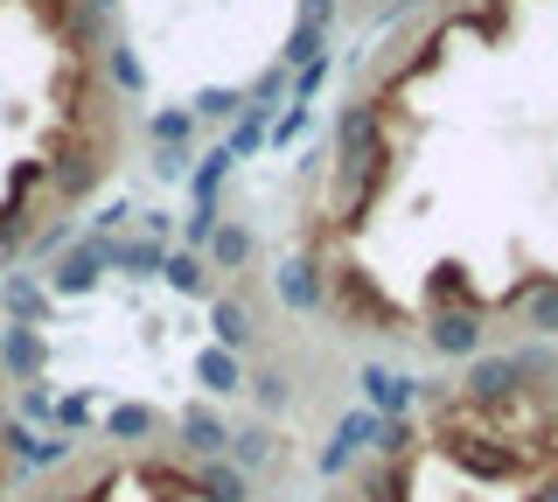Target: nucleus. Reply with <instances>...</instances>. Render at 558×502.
I'll list each match as a JSON object with an SVG mask.
<instances>
[{"instance_id":"nucleus-1","label":"nucleus","mask_w":558,"mask_h":502,"mask_svg":"<svg viewBox=\"0 0 558 502\" xmlns=\"http://www.w3.org/2000/svg\"><path fill=\"white\" fill-rule=\"evenodd\" d=\"M440 454L453 461V467H468V475L475 481H517L523 467H531V454H517L510 440H502V432H475V426H447L440 419Z\"/></svg>"},{"instance_id":"nucleus-2","label":"nucleus","mask_w":558,"mask_h":502,"mask_svg":"<svg viewBox=\"0 0 558 502\" xmlns=\"http://www.w3.org/2000/svg\"><path fill=\"white\" fill-rule=\"evenodd\" d=\"M322 307H336V321L349 328H363V335H384V328H405V315H398L391 301L371 286V272L363 266H336L328 272V286H322Z\"/></svg>"},{"instance_id":"nucleus-3","label":"nucleus","mask_w":558,"mask_h":502,"mask_svg":"<svg viewBox=\"0 0 558 502\" xmlns=\"http://www.w3.org/2000/svg\"><path fill=\"white\" fill-rule=\"evenodd\" d=\"M363 397H371V412L377 419H405V405L418 397V377H405V370H384V363H363Z\"/></svg>"},{"instance_id":"nucleus-4","label":"nucleus","mask_w":558,"mask_h":502,"mask_svg":"<svg viewBox=\"0 0 558 502\" xmlns=\"http://www.w3.org/2000/svg\"><path fill=\"white\" fill-rule=\"evenodd\" d=\"M426 342H433L440 356H475V350H482V321H475V315H461V307H433Z\"/></svg>"},{"instance_id":"nucleus-5","label":"nucleus","mask_w":558,"mask_h":502,"mask_svg":"<svg viewBox=\"0 0 558 502\" xmlns=\"http://www.w3.org/2000/svg\"><path fill=\"white\" fill-rule=\"evenodd\" d=\"M523 328L531 335H545V342H558V272H537V280H523Z\"/></svg>"},{"instance_id":"nucleus-6","label":"nucleus","mask_w":558,"mask_h":502,"mask_svg":"<svg viewBox=\"0 0 558 502\" xmlns=\"http://www.w3.org/2000/svg\"><path fill=\"white\" fill-rule=\"evenodd\" d=\"M272 286H279V301H287L293 315H314V307H322V272H314L307 258H287V266L272 272Z\"/></svg>"},{"instance_id":"nucleus-7","label":"nucleus","mask_w":558,"mask_h":502,"mask_svg":"<svg viewBox=\"0 0 558 502\" xmlns=\"http://www.w3.org/2000/svg\"><path fill=\"white\" fill-rule=\"evenodd\" d=\"M182 446H189V454H203V461H217L223 454V446H231V426H223L217 419V412H182Z\"/></svg>"},{"instance_id":"nucleus-8","label":"nucleus","mask_w":558,"mask_h":502,"mask_svg":"<svg viewBox=\"0 0 558 502\" xmlns=\"http://www.w3.org/2000/svg\"><path fill=\"white\" fill-rule=\"evenodd\" d=\"M0 350H8V370L22 377V384H35V370H43V342H35V328L8 321V328H0Z\"/></svg>"},{"instance_id":"nucleus-9","label":"nucleus","mask_w":558,"mask_h":502,"mask_svg":"<svg viewBox=\"0 0 558 502\" xmlns=\"http://www.w3.org/2000/svg\"><path fill=\"white\" fill-rule=\"evenodd\" d=\"M426 293H433V307H461V315H475V286H468V266H433V280H426Z\"/></svg>"},{"instance_id":"nucleus-10","label":"nucleus","mask_w":558,"mask_h":502,"mask_svg":"<svg viewBox=\"0 0 558 502\" xmlns=\"http://www.w3.org/2000/svg\"><path fill=\"white\" fill-rule=\"evenodd\" d=\"M196 377H203V391L231 397V391L244 384V363H238L231 350H203V356H196Z\"/></svg>"},{"instance_id":"nucleus-11","label":"nucleus","mask_w":558,"mask_h":502,"mask_svg":"<svg viewBox=\"0 0 558 502\" xmlns=\"http://www.w3.org/2000/svg\"><path fill=\"white\" fill-rule=\"evenodd\" d=\"M209 328H217V350H244V342H252V315H244V301H217L209 307Z\"/></svg>"},{"instance_id":"nucleus-12","label":"nucleus","mask_w":558,"mask_h":502,"mask_svg":"<svg viewBox=\"0 0 558 502\" xmlns=\"http://www.w3.org/2000/svg\"><path fill=\"white\" fill-rule=\"evenodd\" d=\"M196 495H203V502H244V467L209 461L203 475H196Z\"/></svg>"},{"instance_id":"nucleus-13","label":"nucleus","mask_w":558,"mask_h":502,"mask_svg":"<svg viewBox=\"0 0 558 502\" xmlns=\"http://www.w3.org/2000/svg\"><path fill=\"white\" fill-rule=\"evenodd\" d=\"M98 272H105V245H77V252L57 266V286H63V293H84Z\"/></svg>"},{"instance_id":"nucleus-14","label":"nucleus","mask_w":558,"mask_h":502,"mask_svg":"<svg viewBox=\"0 0 558 502\" xmlns=\"http://www.w3.org/2000/svg\"><path fill=\"white\" fill-rule=\"evenodd\" d=\"M314 57H328V36H322V22H301L287 36V49H279V71H307Z\"/></svg>"},{"instance_id":"nucleus-15","label":"nucleus","mask_w":558,"mask_h":502,"mask_svg":"<svg viewBox=\"0 0 558 502\" xmlns=\"http://www.w3.org/2000/svg\"><path fill=\"white\" fill-rule=\"evenodd\" d=\"M266 461H272V432H266V426L231 432V467H244V475H252V467H266Z\"/></svg>"},{"instance_id":"nucleus-16","label":"nucleus","mask_w":558,"mask_h":502,"mask_svg":"<svg viewBox=\"0 0 558 502\" xmlns=\"http://www.w3.org/2000/svg\"><path fill=\"white\" fill-rule=\"evenodd\" d=\"M209 258H217L223 272H238L244 258H252V231H238V223H223V231L209 237Z\"/></svg>"},{"instance_id":"nucleus-17","label":"nucleus","mask_w":558,"mask_h":502,"mask_svg":"<svg viewBox=\"0 0 558 502\" xmlns=\"http://www.w3.org/2000/svg\"><path fill=\"white\" fill-rule=\"evenodd\" d=\"M161 272H168V280L182 286V293H209V266H203L196 252H174V258H161Z\"/></svg>"},{"instance_id":"nucleus-18","label":"nucleus","mask_w":558,"mask_h":502,"mask_svg":"<svg viewBox=\"0 0 558 502\" xmlns=\"http://www.w3.org/2000/svg\"><path fill=\"white\" fill-rule=\"evenodd\" d=\"M161 245H105V266H126V272H161Z\"/></svg>"},{"instance_id":"nucleus-19","label":"nucleus","mask_w":558,"mask_h":502,"mask_svg":"<svg viewBox=\"0 0 558 502\" xmlns=\"http://www.w3.org/2000/svg\"><path fill=\"white\" fill-rule=\"evenodd\" d=\"M105 432H112V440H147V432H154V412L147 405H119L112 419H105Z\"/></svg>"},{"instance_id":"nucleus-20","label":"nucleus","mask_w":558,"mask_h":502,"mask_svg":"<svg viewBox=\"0 0 558 502\" xmlns=\"http://www.w3.org/2000/svg\"><path fill=\"white\" fill-rule=\"evenodd\" d=\"M371 440L384 446V461H405L418 432H412V419H377V432H371Z\"/></svg>"},{"instance_id":"nucleus-21","label":"nucleus","mask_w":558,"mask_h":502,"mask_svg":"<svg viewBox=\"0 0 558 502\" xmlns=\"http://www.w3.org/2000/svg\"><path fill=\"white\" fill-rule=\"evenodd\" d=\"M223 175H231V147H209V154H203V168H196V203L217 196V182H223Z\"/></svg>"},{"instance_id":"nucleus-22","label":"nucleus","mask_w":558,"mask_h":502,"mask_svg":"<svg viewBox=\"0 0 558 502\" xmlns=\"http://www.w3.org/2000/svg\"><path fill=\"white\" fill-rule=\"evenodd\" d=\"M363 502H405V461L398 467H384V475L363 481Z\"/></svg>"},{"instance_id":"nucleus-23","label":"nucleus","mask_w":558,"mask_h":502,"mask_svg":"<svg viewBox=\"0 0 558 502\" xmlns=\"http://www.w3.org/2000/svg\"><path fill=\"white\" fill-rule=\"evenodd\" d=\"M258 140H266V112H252V106H244V112H238V133H231L223 147H231V161H238V154H252Z\"/></svg>"},{"instance_id":"nucleus-24","label":"nucleus","mask_w":558,"mask_h":502,"mask_svg":"<svg viewBox=\"0 0 558 502\" xmlns=\"http://www.w3.org/2000/svg\"><path fill=\"white\" fill-rule=\"evenodd\" d=\"M279 91H287V71H279V63H272V71L252 84V98H244V106H252V112H272V98H279Z\"/></svg>"},{"instance_id":"nucleus-25","label":"nucleus","mask_w":558,"mask_h":502,"mask_svg":"<svg viewBox=\"0 0 558 502\" xmlns=\"http://www.w3.org/2000/svg\"><path fill=\"white\" fill-rule=\"evenodd\" d=\"M196 112H209V119H231V112H244V91H217V84H209V91L196 98Z\"/></svg>"},{"instance_id":"nucleus-26","label":"nucleus","mask_w":558,"mask_h":502,"mask_svg":"<svg viewBox=\"0 0 558 502\" xmlns=\"http://www.w3.org/2000/svg\"><path fill=\"white\" fill-rule=\"evenodd\" d=\"M154 140H161V147H182L189 140V112H154Z\"/></svg>"},{"instance_id":"nucleus-27","label":"nucleus","mask_w":558,"mask_h":502,"mask_svg":"<svg viewBox=\"0 0 558 502\" xmlns=\"http://www.w3.org/2000/svg\"><path fill=\"white\" fill-rule=\"evenodd\" d=\"M252 384H258V405H266V412H279V405H287V377H279V370H266V377H252Z\"/></svg>"},{"instance_id":"nucleus-28","label":"nucleus","mask_w":558,"mask_h":502,"mask_svg":"<svg viewBox=\"0 0 558 502\" xmlns=\"http://www.w3.org/2000/svg\"><path fill=\"white\" fill-rule=\"evenodd\" d=\"M301 133H307V106H301V112H287V119H279V126H272V147L301 140Z\"/></svg>"},{"instance_id":"nucleus-29","label":"nucleus","mask_w":558,"mask_h":502,"mask_svg":"<svg viewBox=\"0 0 558 502\" xmlns=\"http://www.w3.org/2000/svg\"><path fill=\"white\" fill-rule=\"evenodd\" d=\"M8 307H14V315H35V307H43V293H35L28 280H14L8 286Z\"/></svg>"},{"instance_id":"nucleus-30","label":"nucleus","mask_w":558,"mask_h":502,"mask_svg":"<svg viewBox=\"0 0 558 502\" xmlns=\"http://www.w3.org/2000/svg\"><path fill=\"white\" fill-rule=\"evenodd\" d=\"M112 77L126 84V91H140V63H133V49H112Z\"/></svg>"},{"instance_id":"nucleus-31","label":"nucleus","mask_w":558,"mask_h":502,"mask_svg":"<svg viewBox=\"0 0 558 502\" xmlns=\"http://www.w3.org/2000/svg\"><path fill=\"white\" fill-rule=\"evenodd\" d=\"M349 461H356V454H349V446H342V440H328V446H322V475H342V467H349Z\"/></svg>"},{"instance_id":"nucleus-32","label":"nucleus","mask_w":558,"mask_h":502,"mask_svg":"<svg viewBox=\"0 0 558 502\" xmlns=\"http://www.w3.org/2000/svg\"><path fill=\"white\" fill-rule=\"evenodd\" d=\"M531 502H558V475H545V481H537V495Z\"/></svg>"},{"instance_id":"nucleus-33","label":"nucleus","mask_w":558,"mask_h":502,"mask_svg":"<svg viewBox=\"0 0 558 502\" xmlns=\"http://www.w3.org/2000/svg\"><path fill=\"white\" fill-rule=\"evenodd\" d=\"M322 14H328V0H307V22H322Z\"/></svg>"},{"instance_id":"nucleus-34","label":"nucleus","mask_w":558,"mask_h":502,"mask_svg":"<svg viewBox=\"0 0 558 502\" xmlns=\"http://www.w3.org/2000/svg\"><path fill=\"white\" fill-rule=\"evenodd\" d=\"M92 8H112V0H92Z\"/></svg>"}]
</instances>
